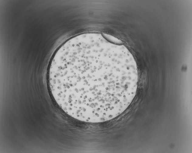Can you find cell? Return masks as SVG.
Returning <instances> with one entry per match:
<instances>
[{
  "mask_svg": "<svg viewBox=\"0 0 192 153\" xmlns=\"http://www.w3.org/2000/svg\"><path fill=\"white\" fill-rule=\"evenodd\" d=\"M57 104L77 119L95 121L115 116L131 104L137 91L135 60L123 44L99 33L69 39L57 51L48 72Z\"/></svg>",
  "mask_w": 192,
  "mask_h": 153,
  "instance_id": "obj_1",
  "label": "cell"
}]
</instances>
